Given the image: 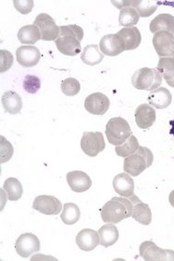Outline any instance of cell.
Listing matches in <instances>:
<instances>
[{
  "label": "cell",
  "mask_w": 174,
  "mask_h": 261,
  "mask_svg": "<svg viewBox=\"0 0 174 261\" xmlns=\"http://www.w3.org/2000/svg\"><path fill=\"white\" fill-rule=\"evenodd\" d=\"M134 211V195L127 198L113 197L101 210V218L106 223H119L128 219Z\"/></svg>",
  "instance_id": "obj_1"
},
{
  "label": "cell",
  "mask_w": 174,
  "mask_h": 261,
  "mask_svg": "<svg viewBox=\"0 0 174 261\" xmlns=\"http://www.w3.org/2000/svg\"><path fill=\"white\" fill-rule=\"evenodd\" d=\"M154 161V156L150 148L139 146L134 154L125 158L123 170L131 176L140 175L144 170L150 168Z\"/></svg>",
  "instance_id": "obj_2"
},
{
  "label": "cell",
  "mask_w": 174,
  "mask_h": 261,
  "mask_svg": "<svg viewBox=\"0 0 174 261\" xmlns=\"http://www.w3.org/2000/svg\"><path fill=\"white\" fill-rule=\"evenodd\" d=\"M162 84V76L157 69L142 68L132 77V85L138 90L154 91Z\"/></svg>",
  "instance_id": "obj_3"
},
{
  "label": "cell",
  "mask_w": 174,
  "mask_h": 261,
  "mask_svg": "<svg viewBox=\"0 0 174 261\" xmlns=\"http://www.w3.org/2000/svg\"><path fill=\"white\" fill-rule=\"evenodd\" d=\"M106 136L110 144L113 146H120L128 140L132 136L129 123L120 117L110 119L106 125Z\"/></svg>",
  "instance_id": "obj_4"
},
{
  "label": "cell",
  "mask_w": 174,
  "mask_h": 261,
  "mask_svg": "<svg viewBox=\"0 0 174 261\" xmlns=\"http://www.w3.org/2000/svg\"><path fill=\"white\" fill-rule=\"evenodd\" d=\"M106 143L101 132H85L81 140V148L87 156H96L104 150Z\"/></svg>",
  "instance_id": "obj_5"
},
{
  "label": "cell",
  "mask_w": 174,
  "mask_h": 261,
  "mask_svg": "<svg viewBox=\"0 0 174 261\" xmlns=\"http://www.w3.org/2000/svg\"><path fill=\"white\" fill-rule=\"evenodd\" d=\"M140 256L146 261H174V251L162 249L154 242L145 241L139 247Z\"/></svg>",
  "instance_id": "obj_6"
},
{
  "label": "cell",
  "mask_w": 174,
  "mask_h": 261,
  "mask_svg": "<svg viewBox=\"0 0 174 261\" xmlns=\"http://www.w3.org/2000/svg\"><path fill=\"white\" fill-rule=\"evenodd\" d=\"M34 24L39 28L42 40L56 41L60 37V27L56 24L54 19L46 13L37 16Z\"/></svg>",
  "instance_id": "obj_7"
},
{
  "label": "cell",
  "mask_w": 174,
  "mask_h": 261,
  "mask_svg": "<svg viewBox=\"0 0 174 261\" xmlns=\"http://www.w3.org/2000/svg\"><path fill=\"white\" fill-rule=\"evenodd\" d=\"M153 45L160 58L174 59V35L168 32H159L153 37Z\"/></svg>",
  "instance_id": "obj_8"
},
{
  "label": "cell",
  "mask_w": 174,
  "mask_h": 261,
  "mask_svg": "<svg viewBox=\"0 0 174 261\" xmlns=\"http://www.w3.org/2000/svg\"><path fill=\"white\" fill-rule=\"evenodd\" d=\"M111 3L119 10H122L123 8H127V7L134 8L137 10L140 17H144V18L154 14L155 11L158 10V7H159V2L150 1V0H137V1L125 0V1H112Z\"/></svg>",
  "instance_id": "obj_9"
},
{
  "label": "cell",
  "mask_w": 174,
  "mask_h": 261,
  "mask_svg": "<svg viewBox=\"0 0 174 261\" xmlns=\"http://www.w3.org/2000/svg\"><path fill=\"white\" fill-rule=\"evenodd\" d=\"M16 252L21 257H28L40 250V241L37 236L33 233H23L15 243Z\"/></svg>",
  "instance_id": "obj_10"
},
{
  "label": "cell",
  "mask_w": 174,
  "mask_h": 261,
  "mask_svg": "<svg viewBox=\"0 0 174 261\" xmlns=\"http://www.w3.org/2000/svg\"><path fill=\"white\" fill-rule=\"evenodd\" d=\"M33 208L45 215H58L61 212L62 204L53 196H39L35 197Z\"/></svg>",
  "instance_id": "obj_11"
},
{
  "label": "cell",
  "mask_w": 174,
  "mask_h": 261,
  "mask_svg": "<svg viewBox=\"0 0 174 261\" xmlns=\"http://www.w3.org/2000/svg\"><path fill=\"white\" fill-rule=\"evenodd\" d=\"M100 49L104 55L115 57L125 51V43L119 35H104L100 40Z\"/></svg>",
  "instance_id": "obj_12"
},
{
  "label": "cell",
  "mask_w": 174,
  "mask_h": 261,
  "mask_svg": "<svg viewBox=\"0 0 174 261\" xmlns=\"http://www.w3.org/2000/svg\"><path fill=\"white\" fill-rule=\"evenodd\" d=\"M110 105V99L102 93H94L85 98V110L93 115H104Z\"/></svg>",
  "instance_id": "obj_13"
},
{
  "label": "cell",
  "mask_w": 174,
  "mask_h": 261,
  "mask_svg": "<svg viewBox=\"0 0 174 261\" xmlns=\"http://www.w3.org/2000/svg\"><path fill=\"white\" fill-rule=\"evenodd\" d=\"M17 61L22 67H34L37 65L41 59L39 49L34 45H22L16 50Z\"/></svg>",
  "instance_id": "obj_14"
},
{
  "label": "cell",
  "mask_w": 174,
  "mask_h": 261,
  "mask_svg": "<svg viewBox=\"0 0 174 261\" xmlns=\"http://www.w3.org/2000/svg\"><path fill=\"white\" fill-rule=\"evenodd\" d=\"M67 182L70 189L76 193L87 191L92 186L91 178L82 171H70L67 174Z\"/></svg>",
  "instance_id": "obj_15"
},
{
  "label": "cell",
  "mask_w": 174,
  "mask_h": 261,
  "mask_svg": "<svg viewBox=\"0 0 174 261\" xmlns=\"http://www.w3.org/2000/svg\"><path fill=\"white\" fill-rule=\"evenodd\" d=\"M135 121L141 129H148L156 121V111L152 106L141 104L135 111Z\"/></svg>",
  "instance_id": "obj_16"
},
{
  "label": "cell",
  "mask_w": 174,
  "mask_h": 261,
  "mask_svg": "<svg viewBox=\"0 0 174 261\" xmlns=\"http://www.w3.org/2000/svg\"><path fill=\"white\" fill-rule=\"evenodd\" d=\"M76 244L83 251H92L100 245V236L92 229H84L76 236Z\"/></svg>",
  "instance_id": "obj_17"
},
{
  "label": "cell",
  "mask_w": 174,
  "mask_h": 261,
  "mask_svg": "<svg viewBox=\"0 0 174 261\" xmlns=\"http://www.w3.org/2000/svg\"><path fill=\"white\" fill-rule=\"evenodd\" d=\"M113 188L117 194L122 197L135 195V181L128 173H119L113 179Z\"/></svg>",
  "instance_id": "obj_18"
},
{
  "label": "cell",
  "mask_w": 174,
  "mask_h": 261,
  "mask_svg": "<svg viewBox=\"0 0 174 261\" xmlns=\"http://www.w3.org/2000/svg\"><path fill=\"white\" fill-rule=\"evenodd\" d=\"M55 43L58 47V50L63 55L73 57V56L78 55L82 51L80 41L72 36L59 37Z\"/></svg>",
  "instance_id": "obj_19"
},
{
  "label": "cell",
  "mask_w": 174,
  "mask_h": 261,
  "mask_svg": "<svg viewBox=\"0 0 174 261\" xmlns=\"http://www.w3.org/2000/svg\"><path fill=\"white\" fill-rule=\"evenodd\" d=\"M147 99L152 107L158 110H164L171 104L172 96L167 88L159 87L150 93Z\"/></svg>",
  "instance_id": "obj_20"
},
{
  "label": "cell",
  "mask_w": 174,
  "mask_h": 261,
  "mask_svg": "<svg viewBox=\"0 0 174 261\" xmlns=\"http://www.w3.org/2000/svg\"><path fill=\"white\" fill-rule=\"evenodd\" d=\"M150 29L152 34L164 31L174 35V16L168 13L159 14L154 18V20H151Z\"/></svg>",
  "instance_id": "obj_21"
},
{
  "label": "cell",
  "mask_w": 174,
  "mask_h": 261,
  "mask_svg": "<svg viewBox=\"0 0 174 261\" xmlns=\"http://www.w3.org/2000/svg\"><path fill=\"white\" fill-rule=\"evenodd\" d=\"M132 217L143 225H150L152 221V212L150 206L134 195V211Z\"/></svg>",
  "instance_id": "obj_22"
},
{
  "label": "cell",
  "mask_w": 174,
  "mask_h": 261,
  "mask_svg": "<svg viewBox=\"0 0 174 261\" xmlns=\"http://www.w3.org/2000/svg\"><path fill=\"white\" fill-rule=\"evenodd\" d=\"M125 43V50H134L141 44L142 36L137 27H128L122 28L118 32V34Z\"/></svg>",
  "instance_id": "obj_23"
},
{
  "label": "cell",
  "mask_w": 174,
  "mask_h": 261,
  "mask_svg": "<svg viewBox=\"0 0 174 261\" xmlns=\"http://www.w3.org/2000/svg\"><path fill=\"white\" fill-rule=\"evenodd\" d=\"M1 103L6 112L15 115L22 109V101L19 94L13 91H8L1 97Z\"/></svg>",
  "instance_id": "obj_24"
},
{
  "label": "cell",
  "mask_w": 174,
  "mask_h": 261,
  "mask_svg": "<svg viewBox=\"0 0 174 261\" xmlns=\"http://www.w3.org/2000/svg\"><path fill=\"white\" fill-rule=\"evenodd\" d=\"M97 232L100 236V244L104 247L113 246L119 239V231L117 227L110 223H107L100 227Z\"/></svg>",
  "instance_id": "obj_25"
},
{
  "label": "cell",
  "mask_w": 174,
  "mask_h": 261,
  "mask_svg": "<svg viewBox=\"0 0 174 261\" xmlns=\"http://www.w3.org/2000/svg\"><path fill=\"white\" fill-rule=\"evenodd\" d=\"M18 39L23 45H35L41 39L39 28L35 24L21 27L18 32Z\"/></svg>",
  "instance_id": "obj_26"
},
{
  "label": "cell",
  "mask_w": 174,
  "mask_h": 261,
  "mask_svg": "<svg viewBox=\"0 0 174 261\" xmlns=\"http://www.w3.org/2000/svg\"><path fill=\"white\" fill-rule=\"evenodd\" d=\"M82 61L86 65L95 66L100 64L104 59V55L100 51L97 45H86L81 55Z\"/></svg>",
  "instance_id": "obj_27"
},
{
  "label": "cell",
  "mask_w": 174,
  "mask_h": 261,
  "mask_svg": "<svg viewBox=\"0 0 174 261\" xmlns=\"http://www.w3.org/2000/svg\"><path fill=\"white\" fill-rule=\"evenodd\" d=\"M157 70L163 76L166 83L174 88V59L160 58Z\"/></svg>",
  "instance_id": "obj_28"
},
{
  "label": "cell",
  "mask_w": 174,
  "mask_h": 261,
  "mask_svg": "<svg viewBox=\"0 0 174 261\" xmlns=\"http://www.w3.org/2000/svg\"><path fill=\"white\" fill-rule=\"evenodd\" d=\"M3 189L5 190L8 198L10 201L19 200L23 193V188L20 181L16 178H8L4 182Z\"/></svg>",
  "instance_id": "obj_29"
},
{
  "label": "cell",
  "mask_w": 174,
  "mask_h": 261,
  "mask_svg": "<svg viewBox=\"0 0 174 261\" xmlns=\"http://www.w3.org/2000/svg\"><path fill=\"white\" fill-rule=\"evenodd\" d=\"M139 19V13L134 8L127 7V8H123L119 11V25L122 26L125 28H128V27H132V26L137 24Z\"/></svg>",
  "instance_id": "obj_30"
},
{
  "label": "cell",
  "mask_w": 174,
  "mask_h": 261,
  "mask_svg": "<svg viewBox=\"0 0 174 261\" xmlns=\"http://www.w3.org/2000/svg\"><path fill=\"white\" fill-rule=\"evenodd\" d=\"M81 217L80 208L73 203H66L63 206V211L61 212V220L67 225H72L79 221Z\"/></svg>",
  "instance_id": "obj_31"
},
{
  "label": "cell",
  "mask_w": 174,
  "mask_h": 261,
  "mask_svg": "<svg viewBox=\"0 0 174 261\" xmlns=\"http://www.w3.org/2000/svg\"><path fill=\"white\" fill-rule=\"evenodd\" d=\"M139 142L137 140V138L135 136H131L125 144L115 146V151L118 156L127 158L130 155L134 154L135 151L139 148Z\"/></svg>",
  "instance_id": "obj_32"
},
{
  "label": "cell",
  "mask_w": 174,
  "mask_h": 261,
  "mask_svg": "<svg viewBox=\"0 0 174 261\" xmlns=\"http://www.w3.org/2000/svg\"><path fill=\"white\" fill-rule=\"evenodd\" d=\"M60 87L62 93L67 96H76L81 89L79 82L74 78H68L62 81Z\"/></svg>",
  "instance_id": "obj_33"
},
{
  "label": "cell",
  "mask_w": 174,
  "mask_h": 261,
  "mask_svg": "<svg viewBox=\"0 0 174 261\" xmlns=\"http://www.w3.org/2000/svg\"><path fill=\"white\" fill-rule=\"evenodd\" d=\"M72 36L81 42L84 38V30L82 27L75 24L60 26V37Z\"/></svg>",
  "instance_id": "obj_34"
},
{
  "label": "cell",
  "mask_w": 174,
  "mask_h": 261,
  "mask_svg": "<svg viewBox=\"0 0 174 261\" xmlns=\"http://www.w3.org/2000/svg\"><path fill=\"white\" fill-rule=\"evenodd\" d=\"M41 82L37 76L26 75L23 81V89L29 94H35L39 90Z\"/></svg>",
  "instance_id": "obj_35"
},
{
  "label": "cell",
  "mask_w": 174,
  "mask_h": 261,
  "mask_svg": "<svg viewBox=\"0 0 174 261\" xmlns=\"http://www.w3.org/2000/svg\"><path fill=\"white\" fill-rule=\"evenodd\" d=\"M13 65V57L10 51L0 50V72H6Z\"/></svg>",
  "instance_id": "obj_36"
},
{
  "label": "cell",
  "mask_w": 174,
  "mask_h": 261,
  "mask_svg": "<svg viewBox=\"0 0 174 261\" xmlns=\"http://www.w3.org/2000/svg\"><path fill=\"white\" fill-rule=\"evenodd\" d=\"M13 155V147L4 136H1V163H4L10 160Z\"/></svg>",
  "instance_id": "obj_37"
},
{
  "label": "cell",
  "mask_w": 174,
  "mask_h": 261,
  "mask_svg": "<svg viewBox=\"0 0 174 261\" xmlns=\"http://www.w3.org/2000/svg\"><path fill=\"white\" fill-rule=\"evenodd\" d=\"M13 4L16 10H18L21 14H29L34 6L35 2L32 0H15L13 1Z\"/></svg>",
  "instance_id": "obj_38"
},
{
  "label": "cell",
  "mask_w": 174,
  "mask_h": 261,
  "mask_svg": "<svg viewBox=\"0 0 174 261\" xmlns=\"http://www.w3.org/2000/svg\"><path fill=\"white\" fill-rule=\"evenodd\" d=\"M169 204L171 205L172 207H174V190L173 191L170 192L169 196Z\"/></svg>",
  "instance_id": "obj_39"
},
{
  "label": "cell",
  "mask_w": 174,
  "mask_h": 261,
  "mask_svg": "<svg viewBox=\"0 0 174 261\" xmlns=\"http://www.w3.org/2000/svg\"><path fill=\"white\" fill-rule=\"evenodd\" d=\"M170 123V125H171V130H170V135H172L174 136V120L173 121H170L169 122Z\"/></svg>",
  "instance_id": "obj_40"
},
{
  "label": "cell",
  "mask_w": 174,
  "mask_h": 261,
  "mask_svg": "<svg viewBox=\"0 0 174 261\" xmlns=\"http://www.w3.org/2000/svg\"><path fill=\"white\" fill-rule=\"evenodd\" d=\"M160 3H163V4H166V5L174 7V2H172V1H168V2L166 1V2H160Z\"/></svg>",
  "instance_id": "obj_41"
}]
</instances>
